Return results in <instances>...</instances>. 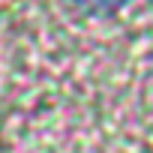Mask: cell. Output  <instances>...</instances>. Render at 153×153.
Masks as SVG:
<instances>
[{
	"label": "cell",
	"mask_w": 153,
	"mask_h": 153,
	"mask_svg": "<svg viewBox=\"0 0 153 153\" xmlns=\"http://www.w3.org/2000/svg\"><path fill=\"white\" fill-rule=\"evenodd\" d=\"M123 3H129V0H78V6H84L93 15H108V12L120 9Z\"/></svg>",
	"instance_id": "1"
}]
</instances>
